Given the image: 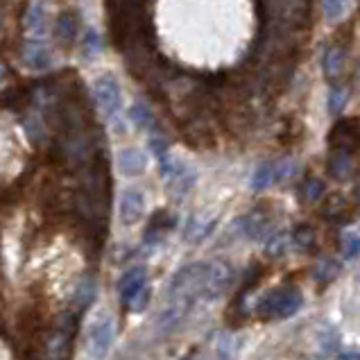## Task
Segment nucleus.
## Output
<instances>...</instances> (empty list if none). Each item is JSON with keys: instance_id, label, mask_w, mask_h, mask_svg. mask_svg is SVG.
I'll use <instances>...</instances> for the list:
<instances>
[{"instance_id": "obj_5", "label": "nucleus", "mask_w": 360, "mask_h": 360, "mask_svg": "<svg viewBox=\"0 0 360 360\" xmlns=\"http://www.w3.org/2000/svg\"><path fill=\"white\" fill-rule=\"evenodd\" d=\"M116 340V324L112 317H103L98 324H93L89 335V349L93 360H105Z\"/></svg>"}, {"instance_id": "obj_6", "label": "nucleus", "mask_w": 360, "mask_h": 360, "mask_svg": "<svg viewBox=\"0 0 360 360\" xmlns=\"http://www.w3.org/2000/svg\"><path fill=\"white\" fill-rule=\"evenodd\" d=\"M145 215V195L140 189H125L118 202V218L123 226H134Z\"/></svg>"}, {"instance_id": "obj_14", "label": "nucleus", "mask_w": 360, "mask_h": 360, "mask_svg": "<svg viewBox=\"0 0 360 360\" xmlns=\"http://www.w3.org/2000/svg\"><path fill=\"white\" fill-rule=\"evenodd\" d=\"M54 34H57L59 41L64 43H75L77 36H80V14L73 10H66L59 14L57 23H54Z\"/></svg>"}, {"instance_id": "obj_12", "label": "nucleus", "mask_w": 360, "mask_h": 360, "mask_svg": "<svg viewBox=\"0 0 360 360\" xmlns=\"http://www.w3.org/2000/svg\"><path fill=\"white\" fill-rule=\"evenodd\" d=\"M147 168V156L138 147H125L118 154V170L125 177H138Z\"/></svg>"}, {"instance_id": "obj_28", "label": "nucleus", "mask_w": 360, "mask_h": 360, "mask_svg": "<svg viewBox=\"0 0 360 360\" xmlns=\"http://www.w3.org/2000/svg\"><path fill=\"white\" fill-rule=\"evenodd\" d=\"M288 245H290V236L284 231H275L272 236L265 240V252H268V256H281L288 249Z\"/></svg>"}, {"instance_id": "obj_20", "label": "nucleus", "mask_w": 360, "mask_h": 360, "mask_svg": "<svg viewBox=\"0 0 360 360\" xmlns=\"http://www.w3.org/2000/svg\"><path fill=\"white\" fill-rule=\"evenodd\" d=\"M324 218L326 220H331L335 224H344L349 220V204H347V200L344 198H331L324 204Z\"/></svg>"}, {"instance_id": "obj_31", "label": "nucleus", "mask_w": 360, "mask_h": 360, "mask_svg": "<svg viewBox=\"0 0 360 360\" xmlns=\"http://www.w3.org/2000/svg\"><path fill=\"white\" fill-rule=\"evenodd\" d=\"M340 360H360V351H344L340 354Z\"/></svg>"}, {"instance_id": "obj_21", "label": "nucleus", "mask_w": 360, "mask_h": 360, "mask_svg": "<svg viewBox=\"0 0 360 360\" xmlns=\"http://www.w3.org/2000/svg\"><path fill=\"white\" fill-rule=\"evenodd\" d=\"M351 10V0H322V12H324V19L326 23H340L344 17L349 14Z\"/></svg>"}, {"instance_id": "obj_19", "label": "nucleus", "mask_w": 360, "mask_h": 360, "mask_svg": "<svg viewBox=\"0 0 360 360\" xmlns=\"http://www.w3.org/2000/svg\"><path fill=\"white\" fill-rule=\"evenodd\" d=\"M213 226H215V220H200L198 215H191L189 218V222H186V229H184V238L189 240V242H202L204 238L211 236V231H213Z\"/></svg>"}, {"instance_id": "obj_32", "label": "nucleus", "mask_w": 360, "mask_h": 360, "mask_svg": "<svg viewBox=\"0 0 360 360\" xmlns=\"http://www.w3.org/2000/svg\"><path fill=\"white\" fill-rule=\"evenodd\" d=\"M356 200H358V209H360V189H358V195H356Z\"/></svg>"}, {"instance_id": "obj_22", "label": "nucleus", "mask_w": 360, "mask_h": 360, "mask_svg": "<svg viewBox=\"0 0 360 360\" xmlns=\"http://www.w3.org/2000/svg\"><path fill=\"white\" fill-rule=\"evenodd\" d=\"M25 30L32 36H43L45 34V7L43 3H36L25 17Z\"/></svg>"}, {"instance_id": "obj_3", "label": "nucleus", "mask_w": 360, "mask_h": 360, "mask_svg": "<svg viewBox=\"0 0 360 360\" xmlns=\"http://www.w3.org/2000/svg\"><path fill=\"white\" fill-rule=\"evenodd\" d=\"M360 147V118H340L328 136V150L356 154Z\"/></svg>"}, {"instance_id": "obj_8", "label": "nucleus", "mask_w": 360, "mask_h": 360, "mask_svg": "<svg viewBox=\"0 0 360 360\" xmlns=\"http://www.w3.org/2000/svg\"><path fill=\"white\" fill-rule=\"evenodd\" d=\"M23 61L30 70L34 73H41V70H48L52 66V52L50 45L45 43L43 36H32L25 43V50H23Z\"/></svg>"}, {"instance_id": "obj_11", "label": "nucleus", "mask_w": 360, "mask_h": 360, "mask_svg": "<svg viewBox=\"0 0 360 360\" xmlns=\"http://www.w3.org/2000/svg\"><path fill=\"white\" fill-rule=\"evenodd\" d=\"M344 68H347V50L342 45L333 43L322 52V73L328 82H338Z\"/></svg>"}, {"instance_id": "obj_7", "label": "nucleus", "mask_w": 360, "mask_h": 360, "mask_svg": "<svg viewBox=\"0 0 360 360\" xmlns=\"http://www.w3.org/2000/svg\"><path fill=\"white\" fill-rule=\"evenodd\" d=\"M166 184L175 198H186V195L195 189V184H198V172H195V168L189 166V163L177 159L170 175L166 177Z\"/></svg>"}, {"instance_id": "obj_27", "label": "nucleus", "mask_w": 360, "mask_h": 360, "mask_svg": "<svg viewBox=\"0 0 360 360\" xmlns=\"http://www.w3.org/2000/svg\"><path fill=\"white\" fill-rule=\"evenodd\" d=\"M82 50L86 59H96L100 52H103V39L96 32V30H86V34L82 39Z\"/></svg>"}, {"instance_id": "obj_23", "label": "nucleus", "mask_w": 360, "mask_h": 360, "mask_svg": "<svg viewBox=\"0 0 360 360\" xmlns=\"http://www.w3.org/2000/svg\"><path fill=\"white\" fill-rule=\"evenodd\" d=\"M93 297H96V286L91 284L89 279L77 284V290H75V315H82V313L91 306Z\"/></svg>"}, {"instance_id": "obj_25", "label": "nucleus", "mask_w": 360, "mask_h": 360, "mask_svg": "<svg viewBox=\"0 0 360 360\" xmlns=\"http://www.w3.org/2000/svg\"><path fill=\"white\" fill-rule=\"evenodd\" d=\"M342 256H344V261H358L360 258V233L358 231L342 233Z\"/></svg>"}, {"instance_id": "obj_17", "label": "nucleus", "mask_w": 360, "mask_h": 360, "mask_svg": "<svg viewBox=\"0 0 360 360\" xmlns=\"http://www.w3.org/2000/svg\"><path fill=\"white\" fill-rule=\"evenodd\" d=\"M277 184V177H275V161H265L261 163L254 175H252V182H249V186H252L254 193H265L268 189H272V186Z\"/></svg>"}, {"instance_id": "obj_18", "label": "nucleus", "mask_w": 360, "mask_h": 360, "mask_svg": "<svg viewBox=\"0 0 360 360\" xmlns=\"http://www.w3.org/2000/svg\"><path fill=\"white\" fill-rule=\"evenodd\" d=\"M129 120L134 125L136 129H143V131H156V120H154V114L152 109L147 107L145 103H134L129 109Z\"/></svg>"}, {"instance_id": "obj_29", "label": "nucleus", "mask_w": 360, "mask_h": 360, "mask_svg": "<svg viewBox=\"0 0 360 360\" xmlns=\"http://www.w3.org/2000/svg\"><path fill=\"white\" fill-rule=\"evenodd\" d=\"M324 195V182L317 177H308L301 184V198L306 202H319V198Z\"/></svg>"}, {"instance_id": "obj_4", "label": "nucleus", "mask_w": 360, "mask_h": 360, "mask_svg": "<svg viewBox=\"0 0 360 360\" xmlns=\"http://www.w3.org/2000/svg\"><path fill=\"white\" fill-rule=\"evenodd\" d=\"M233 284V270L226 263H209L204 284H202V299L213 301L222 297Z\"/></svg>"}, {"instance_id": "obj_9", "label": "nucleus", "mask_w": 360, "mask_h": 360, "mask_svg": "<svg viewBox=\"0 0 360 360\" xmlns=\"http://www.w3.org/2000/svg\"><path fill=\"white\" fill-rule=\"evenodd\" d=\"M236 226L240 229L242 236H247L249 240H268L272 233V222L270 218L261 213V211H254V213H247L236 220Z\"/></svg>"}, {"instance_id": "obj_16", "label": "nucleus", "mask_w": 360, "mask_h": 360, "mask_svg": "<svg viewBox=\"0 0 360 360\" xmlns=\"http://www.w3.org/2000/svg\"><path fill=\"white\" fill-rule=\"evenodd\" d=\"M349 100H351V96H349L347 86L335 82L331 89H328V98H326L328 114H331L333 118H342V114L347 112V107H349Z\"/></svg>"}, {"instance_id": "obj_15", "label": "nucleus", "mask_w": 360, "mask_h": 360, "mask_svg": "<svg viewBox=\"0 0 360 360\" xmlns=\"http://www.w3.org/2000/svg\"><path fill=\"white\" fill-rule=\"evenodd\" d=\"M175 215H170L168 211H156L152 215L150 224H147V231H145V240L150 242H159L170 229H175Z\"/></svg>"}, {"instance_id": "obj_30", "label": "nucleus", "mask_w": 360, "mask_h": 360, "mask_svg": "<svg viewBox=\"0 0 360 360\" xmlns=\"http://www.w3.org/2000/svg\"><path fill=\"white\" fill-rule=\"evenodd\" d=\"M150 297H152V288H150V286H145L143 290L136 293V297L129 301V306H127V308H129L131 313H143V310L147 308V304H150Z\"/></svg>"}, {"instance_id": "obj_2", "label": "nucleus", "mask_w": 360, "mask_h": 360, "mask_svg": "<svg viewBox=\"0 0 360 360\" xmlns=\"http://www.w3.org/2000/svg\"><path fill=\"white\" fill-rule=\"evenodd\" d=\"M93 98H96L98 107L103 109L105 118L109 123H118L120 120V112H123V89L118 77L114 73H105L100 75L96 82H93Z\"/></svg>"}, {"instance_id": "obj_1", "label": "nucleus", "mask_w": 360, "mask_h": 360, "mask_svg": "<svg viewBox=\"0 0 360 360\" xmlns=\"http://www.w3.org/2000/svg\"><path fill=\"white\" fill-rule=\"evenodd\" d=\"M304 306V295L293 286H279L270 288L268 293L256 299L254 315L258 319H268V322H277V319L293 317L297 310Z\"/></svg>"}, {"instance_id": "obj_26", "label": "nucleus", "mask_w": 360, "mask_h": 360, "mask_svg": "<svg viewBox=\"0 0 360 360\" xmlns=\"http://www.w3.org/2000/svg\"><path fill=\"white\" fill-rule=\"evenodd\" d=\"M290 242L297 249H299V252H301V249H304V252H310V247H315V231H313L310 226H306V224L297 226L295 233L290 236Z\"/></svg>"}, {"instance_id": "obj_10", "label": "nucleus", "mask_w": 360, "mask_h": 360, "mask_svg": "<svg viewBox=\"0 0 360 360\" xmlns=\"http://www.w3.org/2000/svg\"><path fill=\"white\" fill-rule=\"evenodd\" d=\"M147 286V272L145 268H129L125 275L120 277V284H118V293H120V301L123 306H129V301L134 299L136 293H140L143 288Z\"/></svg>"}, {"instance_id": "obj_24", "label": "nucleus", "mask_w": 360, "mask_h": 360, "mask_svg": "<svg viewBox=\"0 0 360 360\" xmlns=\"http://www.w3.org/2000/svg\"><path fill=\"white\" fill-rule=\"evenodd\" d=\"M240 351V340L236 335H220L215 347V356L218 360H236Z\"/></svg>"}, {"instance_id": "obj_13", "label": "nucleus", "mask_w": 360, "mask_h": 360, "mask_svg": "<svg viewBox=\"0 0 360 360\" xmlns=\"http://www.w3.org/2000/svg\"><path fill=\"white\" fill-rule=\"evenodd\" d=\"M354 159L356 154L328 150V175H331L335 182H349L351 175H354Z\"/></svg>"}]
</instances>
